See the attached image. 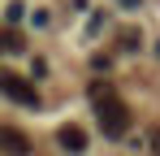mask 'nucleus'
<instances>
[{"label": "nucleus", "mask_w": 160, "mask_h": 156, "mask_svg": "<svg viewBox=\"0 0 160 156\" xmlns=\"http://www.w3.org/2000/svg\"><path fill=\"white\" fill-rule=\"evenodd\" d=\"M95 117H100L104 139H126V130H130V108L117 100V96H108V100L95 104Z\"/></svg>", "instance_id": "obj_1"}, {"label": "nucleus", "mask_w": 160, "mask_h": 156, "mask_svg": "<svg viewBox=\"0 0 160 156\" xmlns=\"http://www.w3.org/2000/svg\"><path fill=\"white\" fill-rule=\"evenodd\" d=\"M0 91L13 104H22V108H39V91H35V82H26L22 74H0Z\"/></svg>", "instance_id": "obj_2"}, {"label": "nucleus", "mask_w": 160, "mask_h": 156, "mask_svg": "<svg viewBox=\"0 0 160 156\" xmlns=\"http://www.w3.org/2000/svg\"><path fill=\"white\" fill-rule=\"evenodd\" d=\"M0 152L4 156H30V139L18 126H0Z\"/></svg>", "instance_id": "obj_3"}, {"label": "nucleus", "mask_w": 160, "mask_h": 156, "mask_svg": "<svg viewBox=\"0 0 160 156\" xmlns=\"http://www.w3.org/2000/svg\"><path fill=\"white\" fill-rule=\"evenodd\" d=\"M56 143H61V152H69V156H82V152H87V130L69 122V126H61V130H56Z\"/></svg>", "instance_id": "obj_4"}, {"label": "nucleus", "mask_w": 160, "mask_h": 156, "mask_svg": "<svg viewBox=\"0 0 160 156\" xmlns=\"http://www.w3.org/2000/svg\"><path fill=\"white\" fill-rule=\"evenodd\" d=\"M108 96H117V87H112L108 78H95V82H91V104H100V100H108Z\"/></svg>", "instance_id": "obj_5"}, {"label": "nucleus", "mask_w": 160, "mask_h": 156, "mask_svg": "<svg viewBox=\"0 0 160 156\" xmlns=\"http://www.w3.org/2000/svg\"><path fill=\"white\" fill-rule=\"evenodd\" d=\"M117 39H121V48H126V52H134V48H138V44H143V39H138V35H134V30H121V35H117Z\"/></svg>", "instance_id": "obj_6"}, {"label": "nucleus", "mask_w": 160, "mask_h": 156, "mask_svg": "<svg viewBox=\"0 0 160 156\" xmlns=\"http://www.w3.org/2000/svg\"><path fill=\"white\" fill-rule=\"evenodd\" d=\"M22 13H26V4H22V0H13V4L4 9V18H9V22H22Z\"/></svg>", "instance_id": "obj_7"}, {"label": "nucleus", "mask_w": 160, "mask_h": 156, "mask_svg": "<svg viewBox=\"0 0 160 156\" xmlns=\"http://www.w3.org/2000/svg\"><path fill=\"white\" fill-rule=\"evenodd\" d=\"M147 148H152V152H156V156H160V126H156V130H152V134H147Z\"/></svg>", "instance_id": "obj_8"}, {"label": "nucleus", "mask_w": 160, "mask_h": 156, "mask_svg": "<svg viewBox=\"0 0 160 156\" xmlns=\"http://www.w3.org/2000/svg\"><path fill=\"white\" fill-rule=\"evenodd\" d=\"M117 4H121V9H138L143 0H117Z\"/></svg>", "instance_id": "obj_9"}, {"label": "nucleus", "mask_w": 160, "mask_h": 156, "mask_svg": "<svg viewBox=\"0 0 160 156\" xmlns=\"http://www.w3.org/2000/svg\"><path fill=\"white\" fill-rule=\"evenodd\" d=\"M156 52H160V44H156Z\"/></svg>", "instance_id": "obj_10"}]
</instances>
